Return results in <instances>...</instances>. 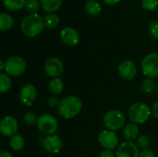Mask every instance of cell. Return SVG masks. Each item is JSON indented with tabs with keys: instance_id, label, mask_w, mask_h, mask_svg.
<instances>
[{
	"instance_id": "f546056e",
	"label": "cell",
	"mask_w": 158,
	"mask_h": 157,
	"mask_svg": "<svg viewBox=\"0 0 158 157\" xmlns=\"http://www.w3.org/2000/svg\"><path fill=\"white\" fill-rule=\"evenodd\" d=\"M148 31L153 38L158 40V20H154L150 23L148 27Z\"/></svg>"
},
{
	"instance_id": "d6986e66",
	"label": "cell",
	"mask_w": 158,
	"mask_h": 157,
	"mask_svg": "<svg viewBox=\"0 0 158 157\" xmlns=\"http://www.w3.org/2000/svg\"><path fill=\"white\" fill-rule=\"evenodd\" d=\"M85 10L89 15L97 17L101 13V6L95 0H88L85 3Z\"/></svg>"
},
{
	"instance_id": "8d00e7d4",
	"label": "cell",
	"mask_w": 158,
	"mask_h": 157,
	"mask_svg": "<svg viewBox=\"0 0 158 157\" xmlns=\"http://www.w3.org/2000/svg\"><path fill=\"white\" fill-rule=\"evenodd\" d=\"M5 66H6V63L3 60H0V70L1 71L5 70Z\"/></svg>"
},
{
	"instance_id": "7a4b0ae2",
	"label": "cell",
	"mask_w": 158,
	"mask_h": 157,
	"mask_svg": "<svg viewBox=\"0 0 158 157\" xmlns=\"http://www.w3.org/2000/svg\"><path fill=\"white\" fill-rule=\"evenodd\" d=\"M81 108L82 102L81 98L76 95H69L60 101L57 106V114L66 119H69L79 115Z\"/></svg>"
},
{
	"instance_id": "4fadbf2b",
	"label": "cell",
	"mask_w": 158,
	"mask_h": 157,
	"mask_svg": "<svg viewBox=\"0 0 158 157\" xmlns=\"http://www.w3.org/2000/svg\"><path fill=\"white\" fill-rule=\"evenodd\" d=\"M140 149L132 142L121 143L116 153L117 157H140Z\"/></svg>"
},
{
	"instance_id": "3957f363",
	"label": "cell",
	"mask_w": 158,
	"mask_h": 157,
	"mask_svg": "<svg viewBox=\"0 0 158 157\" xmlns=\"http://www.w3.org/2000/svg\"><path fill=\"white\" fill-rule=\"evenodd\" d=\"M151 110L148 105L143 102H138L133 104L129 109V118L135 124H143L145 123L150 116Z\"/></svg>"
},
{
	"instance_id": "30bf717a",
	"label": "cell",
	"mask_w": 158,
	"mask_h": 157,
	"mask_svg": "<svg viewBox=\"0 0 158 157\" xmlns=\"http://www.w3.org/2000/svg\"><path fill=\"white\" fill-rule=\"evenodd\" d=\"M19 129V124L16 118L12 116H6L3 118L0 123V130L1 133L5 137H12L14 136Z\"/></svg>"
},
{
	"instance_id": "ba28073f",
	"label": "cell",
	"mask_w": 158,
	"mask_h": 157,
	"mask_svg": "<svg viewBox=\"0 0 158 157\" xmlns=\"http://www.w3.org/2000/svg\"><path fill=\"white\" fill-rule=\"evenodd\" d=\"M44 71L53 79L59 78L64 72V65L59 58L50 57L44 63Z\"/></svg>"
},
{
	"instance_id": "277c9868",
	"label": "cell",
	"mask_w": 158,
	"mask_h": 157,
	"mask_svg": "<svg viewBox=\"0 0 158 157\" xmlns=\"http://www.w3.org/2000/svg\"><path fill=\"white\" fill-rule=\"evenodd\" d=\"M103 122L107 130L116 131L125 127L126 118L119 110H110L104 116Z\"/></svg>"
},
{
	"instance_id": "7402d4cb",
	"label": "cell",
	"mask_w": 158,
	"mask_h": 157,
	"mask_svg": "<svg viewBox=\"0 0 158 157\" xmlns=\"http://www.w3.org/2000/svg\"><path fill=\"white\" fill-rule=\"evenodd\" d=\"M9 145L14 151H20L23 149V147L25 145V141L22 136H20L19 134H15L14 136L10 137Z\"/></svg>"
},
{
	"instance_id": "44dd1931",
	"label": "cell",
	"mask_w": 158,
	"mask_h": 157,
	"mask_svg": "<svg viewBox=\"0 0 158 157\" xmlns=\"http://www.w3.org/2000/svg\"><path fill=\"white\" fill-rule=\"evenodd\" d=\"M26 0H3V5L4 6L12 11L19 10L23 6H25Z\"/></svg>"
},
{
	"instance_id": "8fae6325",
	"label": "cell",
	"mask_w": 158,
	"mask_h": 157,
	"mask_svg": "<svg viewBox=\"0 0 158 157\" xmlns=\"http://www.w3.org/2000/svg\"><path fill=\"white\" fill-rule=\"evenodd\" d=\"M36 97H37V90L34 85L26 84L20 89L19 98L23 105L27 106L31 105L34 103Z\"/></svg>"
},
{
	"instance_id": "603a6c76",
	"label": "cell",
	"mask_w": 158,
	"mask_h": 157,
	"mask_svg": "<svg viewBox=\"0 0 158 157\" xmlns=\"http://www.w3.org/2000/svg\"><path fill=\"white\" fill-rule=\"evenodd\" d=\"M44 25L47 29H56L59 25V17L56 14L49 13L44 18Z\"/></svg>"
},
{
	"instance_id": "2e32d148",
	"label": "cell",
	"mask_w": 158,
	"mask_h": 157,
	"mask_svg": "<svg viewBox=\"0 0 158 157\" xmlns=\"http://www.w3.org/2000/svg\"><path fill=\"white\" fill-rule=\"evenodd\" d=\"M139 135V128L135 123H130L123 129V137L128 142H131L137 139Z\"/></svg>"
},
{
	"instance_id": "74e56055",
	"label": "cell",
	"mask_w": 158,
	"mask_h": 157,
	"mask_svg": "<svg viewBox=\"0 0 158 157\" xmlns=\"http://www.w3.org/2000/svg\"><path fill=\"white\" fill-rule=\"evenodd\" d=\"M156 92H157V93H158V83L156 84Z\"/></svg>"
},
{
	"instance_id": "5bb4252c",
	"label": "cell",
	"mask_w": 158,
	"mask_h": 157,
	"mask_svg": "<svg viewBox=\"0 0 158 157\" xmlns=\"http://www.w3.org/2000/svg\"><path fill=\"white\" fill-rule=\"evenodd\" d=\"M62 140L57 135H50L46 136L43 141V146L48 153L57 154L62 149Z\"/></svg>"
},
{
	"instance_id": "484cf974",
	"label": "cell",
	"mask_w": 158,
	"mask_h": 157,
	"mask_svg": "<svg viewBox=\"0 0 158 157\" xmlns=\"http://www.w3.org/2000/svg\"><path fill=\"white\" fill-rule=\"evenodd\" d=\"M11 88V80L6 73L0 74V91L2 93H6Z\"/></svg>"
},
{
	"instance_id": "4316f807",
	"label": "cell",
	"mask_w": 158,
	"mask_h": 157,
	"mask_svg": "<svg viewBox=\"0 0 158 157\" xmlns=\"http://www.w3.org/2000/svg\"><path fill=\"white\" fill-rule=\"evenodd\" d=\"M41 6V3L38 2V0H26L25 3V9L30 12V14H34L39 10Z\"/></svg>"
},
{
	"instance_id": "9c48e42d",
	"label": "cell",
	"mask_w": 158,
	"mask_h": 157,
	"mask_svg": "<svg viewBox=\"0 0 158 157\" xmlns=\"http://www.w3.org/2000/svg\"><path fill=\"white\" fill-rule=\"evenodd\" d=\"M98 142L106 150H112L117 148L118 144V137L115 131L105 130L98 135Z\"/></svg>"
},
{
	"instance_id": "5b68a950",
	"label": "cell",
	"mask_w": 158,
	"mask_h": 157,
	"mask_svg": "<svg viewBox=\"0 0 158 157\" xmlns=\"http://www.w3.org/2000/svg\"><path fill=\"white\" fill-rule=\"evenodd\" d=\"M5 63V72L8 76L19 77L22 75L26 70V62L22 57L19 56H13L9 57Z\"/></svg>"
},
{
	"instance_id": "52a82bcc",
	"label": "cell",
	"mask_w": 158,
	"mask_h": 157,
	"mask_svg": "<svg viewBox=\"0 0 158 157\" xmlns=\"http://www.w3.org/2000/svg\"><path fill=\"white\" fill-rule=\"evenodd\" d=\"M37 127L39 130L45 136L54 135L57 130V120L51 115L44 114L38 118Z\"/></svg>"
},
{
	"instance_id": "f1b7e54d",
	"label": "cell",
	"mask_w": 158,
	"mask_h": 157,
	"mask_svg": "<svg viewBox=\"0 0 158 157\" xmlns=\"http://www.w3.org/2000/svg\"><path fill=\"white\" fill-rule=\"evenodd\" d=\"M142 6L146 10H156V8H158V0H143Z\"/></svg>"
},
{
	"instance_id": "4dcf8cb0",
	"label": "cell",
	"mask_w": 158,
	"mask_h": 157,
	"mask_svg": "<svg viewBox=\"0 0 158 157\" xmlns=\"http://www.w3.org/2000/svg\"><path fill=\"white\" fill-rule=\"evenodd\" d=\"M47 103H48V105H49L51 107H56V106H58V105H59L60 100H59V98L57 97V95H51V96L48 98Z\"/></svg>"
},
{
	"instance_id": "7c38bea8",
	"label": "cell",
	"mask_w": 158,
	"mask_h": 157,
	"mask_svg": "<svg viewBox=\"0 0 158 157\" xmlns=\"http://www.w3.org/2000/svg\"><path fill=\"white\" fill-rule=\"evenodd\" d=\"M118 73L125 81H131L137 75V68L133 61L124 60L118 66Z\"/></svg>"
},
{
	"instance_id": "e575fe53",
	"label": "cell",
	"mask_w": 158,
	"mask_h": 157,
	"mask_svg": "<svg viewBox=\"0 0 158 157\" xmlns=\"http://www.w3.org/2000/svg\"><path fill=\"white\" fill-rule=\"evenodd\" d=\"M104 3L107 6H113V5H116L118 4L120 0H103Z\"/></svg>"
},
{
	"instance_id": "d4e9b609",
	"label": "cell",
	"mask_w": 158,
	"mask_h": 157,
	"mask_svg": "<svg viewBox=\"0 0 158 157\" xmlns=\"http://www.w3.org/2000/svg\"><path fill=\"white\" fill-rule=\"evenodd\" d=\"M136 145L142 151L147 150V149H149V147L151 145V140H150V138L147 135L140 134L138 136V138L136 139Z\"/></svg>"
},
{
	"instance_id": "e0dca14e",
	"label": "cell",
	"mask_w": 158,
	"mask_h": 157,
	"mask_svg": "<svg viewBox=\"0 0 158 157\" xmlns=\"http://www.w3.org/2000/svg\"><path fill=\"white\" fill-rule=\"evenodd\" d=\"M48 89L49 92L52 93V95H58L64 90V82L60 78L52 79L49 82Z\"/></svg>"
},
{
	"instance_id": "cb8c5ba5",
	"label": "cell",
	"mask_w": 158,
	"mask_h": 157,
	"mask_svg": "<svg viewBox=\"0 0 158 157\" xmlns=\"http://www.w3.org/2000/svg\"><path fill=\"white\" fill-rule=\"evenodd\" d=\"M141 88L143 93H145L147 94H152L156 92V85L155 81H153V79L147 78L143 81V82L141 84Z\"/></svg>"
},
{
	"instance_id": "d6a6232c",
	"label": "cell",
	"mask_w": 158,
	"mask_h": 157,
	"mask_svg": "<svg viewBox=\"0 0 158 157\" xmlns=\"http://www.w3.org/2000/svg\"><path fill=\"white\" fill-rule=\"evenodd\" d=\"M99 157H117L111 150H104L101 154H100V156Z\"/></svg>"
},
{
	"instance_id": "d590c367",
	"label": "cell",
	"mask_w": 158,
	"mask_h": 157,
	"mask_svg": "<svg viewBox=\"0 0 158 157\" xmlns=\"http://www.w3.org/2000/svg\"><path fill=\"white\" fill-rule=\"evenodd\" d=\"M0 157H14L12 155V154H10L9 152H2L0 154Z\"/></svg>"
},
{
	"instance_id": "836d02e7",
	"label": "cell",
	"mask_w": 158,
	"mask_h": 157,
	"mask_svg": "<svg viewBox=\"0 0 158 157\" xmlns=\"http://www.w3.org/2000/svg\"><path fill=\"white\" fill-rule=\"evenodd\" d=\"M152 113H153V115L158 119V101L154 104L153 108H152Z\"/></svg>"
},
{
	"instance_id": "ac0fdd59",
	"label": "cell",
	"mask_w": 158,
	"mask_h": 157,
	"mask_svg": "<svg viewBox=\"0 0 158 157\" xmlns=\"http://www.w3.org/2000/svg\"><path fill=\"white\" fill-rule=\"evenodd\" d=\"M61 5H62V0H41L42 8L49 13L58 10Z\"/></svg>"
},
{
	"instance_id": "83f0119b",
	"label": "cell",
	"mask_w": 158,
	"mask_h": 157,
	"mask_svg": "<svg viewBox=\"0 0 158 157\" xmlns=\"http://www.w3.org/2000/svg\"><path fill=\"white\" fill-rule=\"evenodd\" d=\"M23 121L25 122V124L29 125V126H32L35 123L38 122V118L36 117V115L34 113L31 112H27L24 116H23Z\"/></svg>"
},
{
	"instance_id": "6da1fadb",
	"label": "cell",
	"mask_w": 158,
	"mask_h": 157,
	"mask_svg": "<svg viewBox=\"0 0 158 157\" xmlns=\"http://www.w3.org/2000/svg\"><path fill=\"white\" fill-rule=\"evenodd\" d=\"M44 25V19L37 13L26 15L20 22V30L27 37H35L42 32Z\"/></svg>"
},
{
	"instance_id": "1f68e13d",
	"label": "cell",
	"mask_w": 158,
	"mask_h": 157,
	"mask_svg": "<svg viewBox=\"0 0 158 157\" xmlns=\"http://www.w3.org/2000/svg\"><path fill=\"white\" fill-rule=\"evenodd\" d=\"M140 157H156V154L153 150L147 149V150H143L140 153Z\"/></svg>"
},
{
	"instance_id": "ffe728a7",
	"label": "cell",
	"mask_w": 158,
	"mask_h": 157,
	"mask_svg": "<svg viewBox=\"0 0 158 157\" xmlns=\"http://www.w3.org/2000/svg\"><path fill=\"white\" fill-rule=\"evenodd\" d=\"M13 18L7 13H1L0 14V30L2 31H8L13 26Z\"/></svg>"
},
{
	"instance_id": "9a60e30c",
	"label": "cell",
	"mask_w": 158,
	"mask_h": 157,
	"mask_svg": "<svg viewBox=\"0 0 158 157\" xmlns=\"http://www.w3.org/2000/svg\"><path fill=\"white\" fill-rule=\"evenodd\" d=\"M62 42L69 46H74L79 43L80 36L78 31L71 27H65L61 30L60 32Z\"/></svg>"
},
{
	"instance_id": "8992f818",
	"label": "cell",
	"mask_w": 158,
	"mask_h": 157,
	"mask_svg": "<svg viewBox=\"0 0 158 157\" xmlns=\"http://www.w3.org/2000/svg\"><path fill=\"white\" fill-rule=\"evenodd\" d=\"M143 73L150 79L158 77V53H151L142 60Z\"/></svg>"
}]
</instances>
